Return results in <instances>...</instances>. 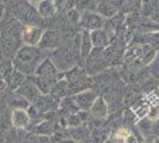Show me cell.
<instances>
[{
  "mask_svg": "<svg viewBox=\"0 0 159 143\" xmlns=\"http://www.w3.org/2000/svg\"><path fill=\"white\" fill-rule=\"evenodd\" d=\"M47 59L44 50L39 47L23 45L13 57V68L26 76L33 75L42 62Z\"/></svg>",
  "mask_w": 159,
  "mask_h": 143,
  "instance_id": "cell-1",
  "label": "cell"
},
{
  "mask_svg": "<svg viewBox=\"0 0 159 143\" xmlns=\"http://www.w3.org/2000/svg\"><path fill=\"white\" fill-rule=\"evenodd\" d=\"M24 24L17 19L5 21L0 24V41L4 54L8 57H14L16 53L19 50V44L21 41V32Z\"/></svg>",
  "mask_w": 159,
  "mask_h": 143,
  "instance_id": "cell-2",
  "label": "cell"
},
{
  "mask_svg": "<svg viewBox=\"0 0 159 143\" xmlns=\"http://www.w3.org/2000/svg\"><path fill=\"white\" fill-rule=\"evenodd\" d=\"M60 78V70L56 68L51 59L47 57L38 66L36 73L30 79L36 83V86L42 92V94H49L53 85L58 80H61Z\"/></svg>",
  "mask_w": 159,
  "mask_h": 143,
  "instance_id": "cell-3",
  "label": "cell"
},
{
  "mask_svg": "<svg viewBox=\"0 0 159 143\" xmlns=\"http://www.w3.org/2000/svg\"><path fill=\"white\" fill-rule=\"evenodd\" d=\"M50 59L56 66V68L62 72H68L75 64V53L66 47H61L53 49L50 55Z\"/></svg>",
  "mask_w": 159,
  "mask_h": 143,
  "instance_id": "cell-4",
  "label": "cell"
},
{
  "mask_svg": "<svg viewBox=\"0 0 159 143\" xmlns=\"http://www.w3.org/2000/svg\"><path fill=\"white\" fill-rule=\"evenodd\" d=\"M43 35H44V31L42 27L33 24H26L24 25L23 32H21V41L24 43V45L38 47Z\"/></svg>",
  "mask_w": 159,
  "mask_h": 143,
  "instance_id": "cell-5",
  "label": "cell"
},
{
  "mask_svg": "<svg viewBox=\"0 0 159 143\" xmlns=\"http://www.w3.org/2000/svg\"><path fill=\"white\" fill-rule=\"evenodd\" d=\"M66 80L68 81L69 89L73 92H81L84 91V88L88 85V79L83 74V72L79 68H71L66 72Z\"/></svg>",
  "mask_w": 159,
  "mask_h": 143,
  "instance_id": "cell-6",
  "label": "cell"
},
{
  "mask_svg": "<svg viewBox=\"0 0 159 143\" xmlns=\"http://www.w3.org/2000/svg\"><path fill=\"white\" fill-rule=\"evenodd\" d=\"M103 49L100 48H94L93 51L90 53V55L86 59L87 61V70L88 73H99L100 70L106 67L107 60L105 59L103 55Z\"/></svg>",
  "mask_w": 159,
  "mask_h": 143,
  "instance_id": "cell-7",
  "label": "cell"
},
{
  "mask_svg": "<svg viewBox=\"0 0 159 143\" xmlns=\"http://www.w3.org/2000/svg\"><path fill=\"white\" fill-rule=\"evenodd\" d=\"M80 23L83 26L84 30L88 31H93V30H98V29H102L105 21H103V17L100 13H95V12H90V11H86L81 16L80 18Z\"/></svg>",
  "mask_w": 159,
  "mask_h": 143,
  "instance_id": "cell-8",
  "label": "cell"
},
{
  "mask_svg": "<svg viewBox=\"0 0 159 143\" xmlns=\"http://www.w3.org/2000/svg\"><path fill=\"white\" fill-rule=\"evenodd\" d=\"M16 92L18 94L23 95L26 100L30 102V104H34L36 100L42 95V92L39 91V88L36 86V83L31 79H26Z\"/></svg>",
  "mask_w": 159,
  "mask_h": 143,
  "instance_id": "cell-9",
  "label": "cell"
},
{
  "mask_svg": "<svg viewBox=\"0 0 159 143\" xmlns=\"http://www.w3.org/2000/svg\"><path fill=\"white\" fill-rule=\"evenodd\" d=\"M74 98H75V102L81 111H90L94 102L98 98V94H96V92H94L92 89H84V91L76 93Z\"/></svg>",
  "mask_w": 159,
  "mask_h": 143,
  "instance_id": "cell-10",
  "label": "cell"
},
{
  "mask_svg": "<svg viewBox=\"0 0 159 143\" xmlns=\"http://www.w3.org/2000/svg\"><path fill=\"white\" fill-rule=\"evenodd\" d=\"M32 105L42 113H47V112H50V111H53V110L60 107L58 100H56L50 93L49 94H42Z\"/></svg>",
  "mask_w": 159,
  "mask_h": 143,
  "instance_id": "cell-11",
  "label": "cell"
},
{
  "mask_svg": "<svg viewBox=\"0 0 159 143\" xmlns=\"http://www.w3.org/2000/svg\"><path fill=\"white\" fill-rule=\"evenodd\" d=\"M11 122L18 130H24L31 123V117L26 109H13L11 113Z\"/></svg>",
  "mask_w": 159,
  "mask_h": 143,
  "instance_id": "cell-12",
  "label": "cell"
},
{
  "mask_svg": "<svg viewBox=\"0 0 159 143\" xmlns=\"http://www.w3.org/2000/svg\"><path fill=\"white\" fill-rule=\"evenodd\" d=\"M60 44H61V35L57 31L49 30L47 32H44L43 37H42V41H40L38 47L40 49H43V50H47V49H56Z\"/></svg>",
  "mask_w": 159,
  "mask_h": 143,
  "instance_id": "cell-13",
  "label": "cell"
},
{
  "mask_svg": "<svg viewBox=\"0 0 159 143\" xmlns=\"http://www.w3.org/2000/svg\"><path fill=\"white\" fill-rule=\"evenodd\" d=\"M119 10V2L116 0H101L98 5V13L102 17L112 18Z\"/></svg>",
  "mask_w": 159,
  "mask_h": 143,
  "instance_id": "cell-14",
  "label": "cell"
},
{
  "mask_svg": "<svg viewBox=\"0 0 159 143\" xmlns=\"http://www.w3.org/2000/svg\"><path fill=\"white\" fill-rule=\"evenodd\" d=\"M90 38H92L94 48L105 49L109 44V35L103 29H98V30L90 31Z\"/></svg>",
  "mask_w": 159,
  "mask_h": 143,
  "instance_id": "cell-15",
  "label": "cell"
},
{
  "mask_svg": "<svg viewBox=\"0 0 159 143\" xmlns=\"http://www.w3.org/2000/svg\"><path fill=\"white\" fill-rule=\"evenodd\" d=\"M90 115L94 118H98V119L106 118L107 115H108V105H107L105 98H101V97L96 98V100L94 102L93 106L90 109Z\"/></svg>",
  "mask_w": 159,
  "mask_h": 143,
  "instance_id": "cell-16",
  "label": "cell"
},
{
  "mask_svg": "<svg viewBox=\"0 0 159 143\" xmlns=\"http://www.w3.org/2000/svg\"><path fill=\"white\" fill-rule=\"evenodd\" d=\"M93 42L90 38V31L84 30L80 37V53L83 59H87L93 51Z\"/></svg>",
  "mask_w": 159,
  "mask_h": 143,
  "instance_id": "cell-17",
  "label": "cell"
},
{
  "mask_svg": "<svg viewBox=\"0 0 159 143\" xmlns=\"http://www.w3.org/2000/svg\"><path fill=\"white\" fill-rule=\"evenodd\" d=\"M68 91H69L68 81H66V79H64V80L61 79V80H58V81L52 86V88H51V91H50V94L52 95L56 100L61 102L62 99L66 98Z\"/></svg>",
  "mask_w": 159,
  "mask_h": 143,
  "instance_id": "cell-18",
  "label": "cell"
},
{
  "mask_svg": "<svg viewBox=\"0 0 159 143\" xmlns=\"http://www.w3.org/2000/svg\"><path fill=\"white\" fill-rule=\"evenodd\" d=\"M25 80H26V75H24L23 73L18 72L17 69H13L10 74L7 75L6 79H5L7 85L10 86V88L14 89V91H17V89L19 88Z\"/></svg>",
  "mask_w": 159,
  "mask_h": 143,
  "instance_id": "cell-19",
  "label": "cell"
},
{
  "mask_svg": "<svg viewBox=\"0 0 159 143\" xmlns=\"http://www.w3.org/2000/svg\"><path fill=\"white\" fill-rule=\"evenodd\" d=\"M60 110L62 113L66 115V117H69L70 115H75L80 111L79 106L75 102V98H69V97H66L64 99L61 100Z\"/></svg>",
  "mask_w": 159,
  "mask_h": 143,
  "instance_id": "cell-20",
  "label": "cell"
},
{
  "mask_svg": "<svg viewBox=\"0 0 159 143\" xmlns=\"http://www.w3.org/2000/svg\"><path fill=\"white\" fill-rule=\"evenodd\" d=\"M55 130V124L50 119H45V121H42L40 123L36 124L32 128V132L34 135H51Z\"/></svg>",
  "mask_w": 159,
  "mask_h": 143,
  "instance_id": "cell-21",
  "label": "cell"
},
{
  "mask_svg": "<svg viewBox=\"0 0 159 143\" xmlns=\"http://www.w3.org/2000/svg\"><path fill=\"white\" fill-rule=\"evenodd\" d=\"M37 11L38 14L43 18H49L52 17L55 12L57 11V8L55 6L52 0H43L39 5L37 6Z\"/></svg>",
  "mask_w": 159,
  "mask_h": 143,
  "instance_id": "cell-22",
  "label": "cell"
},
{
  "mask_svg": "<svg viewBox=\"0 0 159 143\" xmlns=\"http://www.w3.org/2000/svg\"><path fill=\"white\" fill-rule=\"evenodd\" d=\"M8 104L13 107V109H29L30 107V102L26 100L23 95L18 94L16 92V94H13L10 99H8Z\"/></svg>",
  "mask_w": 159,
  "mask_h": 143,
  "instance_id": "cell-23",
  "label": "cell"
},
{
  "mask_svg": "<svg viewBox=\"0 0 159 143\" xmlns=\"http://www.w3.org/2000/svg\"><path fill=\"white\" fill-rule=\"evenodd\" d=\"M138 131L143 136H148V135H152V126H153V122L151 119H148L147 117L146 118H143V119H139L138 121Z\"/></svg>",
  "mask_w": 159,
  "mask_h": 143,
  "instance_id": "cell-24",
  "label": "cell"
},
{
  "mask_svg": "<svg viewBox=\"0 0 159 143\" xmlns=\"http://www.w3.org/2000/svg\"><path fill=\"white\" fill-rule=\"evenodd\" d=\"M107 131L98 128L96 130H94L92 134V141L93 143H103L107 141Z\"/></svg>",
  "mask_w": 159,
  "mask_h": 143,
  "instance_id": "cell-25",
  "label": "cell"
},
{
  "mask_svg": "<svg viewBox=\"0 0 159 143\" xmlns=\"http://www.w3.org/2000/svg\"><path fill=\"white\" fill-rule=\"evenodd\" d=\"M147 118L151 119L152 122H156L159 119V104L156 105H150L148 109V113H147Z\"/></svg>",
  "mask_w": 159,
  "mask_h": 143,
  "instance_id": "cell-26",
  "label": "cell"
},
{
  "mask_svg": "<svg viewBox=\"0 0 159 143\" xmlns=\"http://www.w3.org/2000/svg\"><path fill=\"white\" fill-rule=\"evenodd\" d=\"M82 123V119L80 118V116L77 113L75 115H70L69 117H66V124L68 126H71V128H76V126H80Z\"/></svg>",
  "mask_w": 159,
  "mask_h": 143,
  "instance_id": "cell-27",
  "label": "cell"
},
{
  "mask_svg": "<svg viewBox=\"0 0 159 143\" xmlns=\"http://www.w3.org/2000/svg\"><path fill=\"white\" fill-rule=\"evenodd\" d=\"M154 0H144L143 1V10L144 12L147 14H151L156 10V5H154Z\"/></svg>",
  "mask_w": 159,
  "mask_h": 143,
  "instance_id": "cell-28",
  "label": "cell"
},
{
  "mask_svg": "<svg viewBox=\"0 0 159 143\" xmlns=\"http://www.w3.org/2000/svg\"><path fill=\"white\" fill-rule=\"evenodd\" d=\"M147 41L153 49H159V32H154V34L147 36Z\"/></svg>",
  "mask_w": 159,
  "mask_h": 143,
  "instance_id": "cell-29",
  "label": "cell"
},
{
  "mask_svg": "<svg viewBox=\"0 0 159 143\" xmlns=\"http://www.w3.org/2000/svg\"><path fill=\"white\" fill-rule=\"evenodd\" d=\"M150 70H151V74H153L154 76H159V53L156 55L154 60L151 63Z\"/></svg>",
  "mask_w": 159,
  "mask_h": 143,
  "instance_id": "cell-30",
  "label": "cell"
},
{
  "mask_svg": "<svg viewBox=\"0 0 159 143\" xmlns=\"http://www.w3.org/2000/svg\"><path fill=\"white\" fill-rule=\"evenodd\" d=\"M131 135V130L129 129H126V128H121L116 131V135H115V138L116 140H125L126 137H128Z\"/></svg>",
  "mask_w": 159,
  "mask_h": 143,
  "instance_id": "cell-31",
  "label": "cell"
},
{
  "mask_svg": "<svg viewBox=\"0 0 159 143\" xmlns=\"http://www.w3.org/2000/svg\"><path fill=\"white\" fill-rule=\"evenodd\" d=\"M66 17H68V19L71 21V23H75V21H80V18H81V16L79 14V12L76 11V10H69L68 11V14H66Z\"/></svg>",
  "mask_w": 159,
  "mask_h": 143,
  "instance_id": "cell-32",
  "label": "cell"
},
{
  "mask_svg": "<svg viewBox=\"0 0 159 143\" xmlns=\"http://www.w3.org/2000/svg\"><path fill=\"white\" fill-rule=\"evenodd\" d=\"M124 143H144V141L138 138L135 134H132V132H131V135L124 140Z\"/></svg>",
  "mask_w": 159,
  "mask_h": 143,
  "instance_id": "cell-33",
  "label": "cell"
},
{
  "mask_svg": "<svg viewBox=\"0 0 159 143\" xmlns=\"http://www.w3.org/2000/svg\"><path fill=\"white\" fill-rule=\"evenodd\" d=\"M144 143H159V137L156 135H148L145 137Z\"/></svg>",
  "mask_w": 159,
  "mask_h": 143,
  "instance_id": "cell-34",
  "label": "cell"
},
{
  "mask_svg": "<svg viewBox=\"0 0 159 143\" xmlns=\"http://www.w3.org/2000/svg\"><path fill=\"white\" fill-rule=\"evenodd\" d=\"M152 135H156V136L159 137V119L153 122V126H152Z\"/></svg>",
  "mask_w": 159,
  "mask_h": 143,
  "instance_id": "cell-35",
  "label": "cell"
},
{
  "mask_svg": "<svg viewBox=\"0 0 159 143\" xmlns=\"http://www.w3.org/2000/svg\"><path fill=\"white\" fill-rule=\"evenodd\" d=\"M52 1H53V4H55V6H56L57 10L61 8V7H63L64 2H66V0H52Z\"/></svg>",
  "mask_w": 159,
  "mask_h": 143,
  "instance_id": "cell-36",
  "label": "cell"
},
{
  "mask_svg": "<svg viewBox=\"0 0 159 143\" xmlns=\"http://www.w3.org/2000/svg\"><path fill=\"white\" fill-rule=\"evenodd\" d=\"M152 19L156 21V23H159V8H157V7H156V10L153 11Z\"/></svg>",
  "mask_w": 159,
  "mask_h": 143,
  "instance_id": "cell-37",
  "label": "cell"
},
{
  "mask_svg": "<svg viewBox=\"0 0 159 143\" xmlns=\"http://www.w3.org/2000/svg\"><path fill=\"white\" fill-rule=\"evenodd\" d=\"M27 1H29V4H30V5H32L33 7H36V8H37V6L39 5L43 0H27Z\"/></svg>",
  "mask_w": 159,
  "mask_h": 143,
  "instance_id": "cell-38",
  "label": "cell"
},
{
  "mask_svg": "<svg viewBox=\"0 0 159 143\" xmlns=\"http://www.w3.org/2000/svg\"><path fill=\"white\" fill-rule=\"evenodd\" d=\"M2 12H4V7H2V5L0 4V17L2 16Z\"/></svg>",
  "mask_w": 159,
  "mask_h": 143,
  "instance_id": "cell-39",
  "label": "cell"
}]
</instances>
